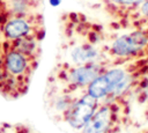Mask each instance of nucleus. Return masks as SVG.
Instances as JSON below:
<instances>
[{
	"instance_id": "nucleus-1",
	"label": "nucleus",
	"mask_w": 148,
	"mask_h": 133,
	"mask_svg": "<svg viewBox=\"0 0 148 133\" xmlns=\"http://www.w3.org/2000/svg\"><path fill=\"white\" fill-rule=\"evenodd\" d=\"M101 29L79 13H68L61 21V46L57 64L86 65L105 60Z\"/></svg>"
},
{
	"instance_id": "nucleus-2",
	"label": "nucleus",
	"mask_w": 148,
	"mask_h": 133,
	"mask_svg": "<svg viewBox=\"0 0 148 133\" xmlns=\"http://www.w3.org/2000/svg\"><path fill=\"white\" fill-rule=\"evenodd\" d=\"M3 49L5 79L0 94L7 99H17L28 93L31 77L38 66L39 59L21 53L10 47L5 40Z\"/></svg>"
},
{
	"instance_id": "nucleus-3",
	"label": "nucleus",
	"mask_w": 148,
	"mask_h": 133,
	"mask_svg": "<svg viewBox=\"0 0 148 133\" xmlns=\"http://www.w3.org/2000/svg\"><path fill=\"white\" fill-rule=\"evenodd\" d=\"M106 68V61L79 66L56 64L49 76L46 88L57 89L68 94L81 95L86 93L88 86Z\"/></svg>"
},
{
	"instance_id": "nucleus-4",
	"label": "nucleus",
	"mask_w": 148,
	"mask_h": 133,
	"mask_svg": "<svg viewBox=\"0 0 148 133\" xmlns=\"http://www.w3.org/2000/svg\"><path fill=\"white\" fill-rule=\"evenodd\" d=\"M124 112V99L101 101L91 118L77 133H119Z\"/></svg>"
},
{
	"instance_id": "nucleus-5",
	"label": "nucleus",
	"mask_w": 148,
	"mask_h": 133,
	"mask_svg": "<svg viewBox=\"0 0 148 133\" xmlns=\"http://www.w3.org/2000/svg\"><path fill=\"white\" fill-rule=\"evenodd\" d=\"M3 40L34 36L40 39L44 38L45 27L40 13H34L25 16H12L1 28Z\"/></svg>"
},
{
	"instance_id": "nucleus-6",
	"label": "nucleus",
	"mask_w": 148,
	"mask_h": 133,
	"mask_svg": "<svg viewBox=\"0 0 148 133\" xmlns=\"http://www.w3.org/2000/svg\"><path fill=\"white\" fill-rule=\"evenodd\" d=\"M148 46V34L142 30H135L117 37L110 45L108 52L117 59L133 58Z\"/></svg>"
},
{
	"instance_id": "nucleus-7",
	"label": "nucleus",
	"mask_w": 148,
	"mask_h": 133,
	"mask_svg": "<svg viewBox=\"0 0 148 133\" xmlns=\"http://www.w3.org/2000/svg\"><path fill=\"white\" fill-rule=\"evenodd\" d=\"M99 101L88 93L81 94L65 113L62 121L75 131H80L96 111Z\"/></svg>"
},
{
	"instance_id": "nucleus-8",
	"label": "nucleus",
	"mask_w": 148,
	"mask_h": 133,
	"mask_svg": "<svg viewBox=\"0 0 148 133\" xmlns=\"http://www.w3.org/2000/svg\"><path fill=\"white\" fill-rule=\"evenodd\" d=\"M130 71L125 67H111L106 68L101 73L87 88L86 93L95 97L96 99L104 101L106 99L117 87V84L127 75Z\"/></svg>"
},
{
	"instance_id": "nucleus-9",
	"label": "nucleus",
	"mask_w": 148,
	"mask_h": 133,
	"mask_svg": "<svg viewBox=\"0 0 148 133\" xmlns=\"http://www.w3.org/2000/svg\"><path fill=\"white\" fill-rule=\"evenodd\" d=\"M45 108L47 113L56 121H62L65 113L68 111L73 102L80 96L74 94L64 93L57 89L46 88L45 93Z\"/></svg>"
},
{
	"instance_id": "nucleus-10",
	"label": "nucleus",
	"mask_w": 148,
	"mask_h": 133,
	"mask_svg": "<svg viewBox=\"0 0 148 133\" xmlns=\"http://www.w3.org/2000/svg\"><path fill=\"white\" fill-rule=\"evenodd\" d=\"M10 47L20 51L21 53L37 58L39 59L40 57V42L42 39L38 37L34 36H28V37H22V38H16L12 40H5Z\"/></svg>"
},
{
	"instance_id": "nucleus-11",
	"label": "nucleus",
	"mask_w": 148,
	"mask_h": 133,
	"mask_svg": "<svg viewBox=\"0 0 148 133\" xmlns=\"http://www.w3.org/2000/svg\"><path fill=\"white\" fill-rule=\"evenodd\" d=\"M5 3L9 13V17L25 16L34 13H38V3L36 0H5Z\"/></svg>"
},
{
	"instance_id": "nucleus-12",
	"label": "nucleus",
	"mask_w": 148,
	"mask_h": 133,
	"mask_svg": "<svg viewBox=\"0 0 148 133\" xmlns=\"http://www.w3.org/2000/svg\"><path fill=\"white\" fill-rule=\"evenodd\" d=\"M146 0H109V2L119 8H131V7H136L140 6L145 2Z\"/></svg>"
},
{
	"instance_id": "nucleus-13",
	"label": "nucleus",
	"mask_w": 148,
	"mask_h": 133,
	"mask_svg": "<svg viewBox=\"0 0 148 133\" xmlns=\"http://www.w3.org/2000/svg\"><path fill=\"white\" fill-rule=\"evenodd\" d=\"M9 133H38L36 130L25 124H8Z\"/></svg>"
},
{
	"instance_id": "nucleus-14",
	"label": "nucleus",
	"mask_w": 148,
	"mask_h": 133,
	"mask_svg": "<svg viewBox=\"0 0 148 133\" xmlns=\"http://www.w3.org/2000/svg\"><path fill=\"white\" fill-rule=\"evenodd\" d=\"M3 60H5V49H3V40H2V42H0V90L2 88L3 79H5Z\"/></svg>"
},
{
	"instance_id": "nucleus-15",
	"label": "nucleus",
	"mask_w": 148,
	"mask_h": 133,
	"mask_svg": "<svg viewBox=\"0 0 148 133\" xmlns=\"http://www.w3.org/2000/svg\"><path fill=\"white\" fill-rule=\"evenodd\" d=\"M140 13L142 14V16L148 17V0H146L142 5H140Z\"/></svg>"
},
{
	"instance_id": "nucleus-16",
	"label": "nucleus",
	"mask_w": 148,
	"mask_h": 133,
	"mask_svg": "<svg viewBox=\"0 0 148 133\" xmlns=\"http://www.w3.org/2000/svg\"><path fill=\"white\" fill-rule=\"evenodd\" d=\"M49 1H50V3H51L52 6H58L61 0H49Z\"/></svg>"
},
{
	"instance_id": "nucleus-17",
	"label": "nucleus",
	"mask_w": 148,
	"mask_h": 133,
	"mask_svg": "<svg viewBox=\"0 0 148 133\" xmlns=\"http://www.w3.org/2000/svg\"><path fill=\"white\" fill-rule=\"evenodd\" d=\"M3 39H2V35H1V29H0V42H2Z\"/></svg>"
}]
</instances>
